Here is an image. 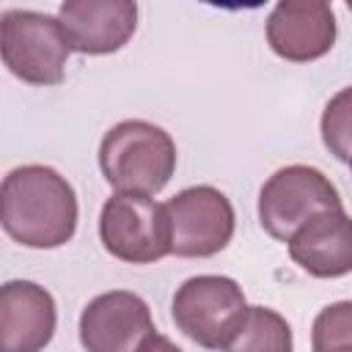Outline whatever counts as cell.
Wrapping results in <instances>:
<instances>
[{"instance_id": "cell-18", "label": "cell", "mask_w": 352, "mask_h": 352, "mask_svg": "<svg viewBox=\"0 0 352 352\" xmlns=\"http://www.w3.org/2000/svg\"><path fill=\"white\" fill-rule=\"evenodd\" d=\"M349 168H352V160H349Z\"/></svg>"}, {"instance_id": "cell-16", "label": "cell", "mask_w": 352, "mask_h": 352, "mask_svg": "<svg viewBox=\"0 0 352 352\" xmlns=\"http://www.w3.org/2000/svg\"><path fill=\"white\" fill-rule=\"evenodd\" d=\"M138 352H182L168 336H162V333H151L140 346H138Z\"/></svg>"}, {"instance_id": "cell-14", "label": "cell", "mask_w": 352, "mask_h": 352, "mask_svg": "<svg viewBox=\"0 0 352 352\" xmlns=\"http://www.w3.org/2000/svg\"><path fill=\"white\" fill-rule=\"evenodd\" d=\"M319 129H322L324 148L336 160L349 162L352 160V85L330 96V102L322 110Z\"/></svg>"}, {"instance_id": "cell-3", "label": "cell", "mask_w": 352, "mask_h": 352, "mask_svg": "<svg viewBox=\"0 0 352 352\" xmlns=\"http://www.w3.org/2000/svg\"><path fill=\"white\" fill-rule=\"evenodd\" d=\"M3 63L28 85H58L66 72L72 44L58 16L11 8L0 19Z\"/></svg>"}, {"instance_id": "cell-2", "label": "cell", "mask_w": 352, "mask_h": 352, "mask_svg": "<svg viewBox=\"0 0 352 352\" xmlns=\"http://www.w3.org/2000/svg\"><path fill=\"white\" fill-rule=\"evenodd\" d=\"M99 168L116 192L157 195L176 170L173 138L140 118L110 126L99 143Z\"/></svg>"}, {"instance_id": "cell-8", "label": "cell", "mask_w": 352, "mask_h": 352, "mask_svg": "<svg viewBox=\"0 0 352 352\" xmlns=\"http://www.w3.org/2000/svg\"><path fill=\"white\" fill-rule=\"evenodd\" d=\"M151 333V311L135 292H104L80 314V344L85 352H138Z\"/></svg>"}, {"instance_id": "cell-6", "label": "cell", "mask_w": 352, "mask_h": 352, "mask_svg": "<svg viewBox=\"0 0 352 352\" xmlns=\"http://www.w3.org/2000/svg\"><path fill=\"white\" fill-rule=\"evenodd\" d=\"M99 239L113 258L126 264H154L173 253L165 204L148 195H110L99 214Z\"/></svg>"}, {"instance_id": "cell-12", "label": "cell", "mask_w": 352, "mask_h": 352, "mask_svg": "<svg viewBox=\"0 0 352 352\" xmlns=\"http://www.w3.org/2000/svg\"><path fill=\"white\" fill-rule=\"evenodd\" d=\"M289 256L314 278H341L352 272V217L344 209L311 217L289 239Z\"/></svg>"}, {"instance_id": "cell-10", "label": "cell", "mask_w": 352, "mask_h": 352, "mask_svg": "<svg viewBox=\"0 0 352 352\" xmlns=\"http://www.w3.org/2000/svg\"><path fill=\"white\" fill-rule=\"evenodd\" d=\"M58 19L74 52H118L138 28V3L132 0H66Z\"/></svg>"}, {"instance_id": "cell-13", "label": "cell", "mask_w": 352, "mask_h": 352, "mask_svg": "<svg viewBox=\"0 0 352 352\" xmlns=\"http://www.w3.org/2000/svg\"><path fill=\"white\" fill-rule=\"evenodd\" d=\"M223 352H294L289 322L264 305H250L242 327Z\"/></svg>"}, {"instance_id": "cell-9", "label": "cell", "mask_w": 352, "mask_h": 352, "mask_svg": "<svg viewBox=\"0 0 352 352\" xmlns=\"http://www.w3.org/2000/svg\"><path fill=\"white\" fill-rule=\"evenodd\" d=\"M336 33V14L324 0H280L267 16V44L292 63L327 55Z\"/></svg>"}, {"instance_id": "cell-15", "label": "cell", "mask_w": 352, "mask_h": 352, "mask_svg": "<svg viewBox=\"0 0 352 352\" xmlns=\"http://www.w3.org/2000/svg\"><path fill=\"white\" fill-rule=\"evenodd\" d=\"M314 352H352V300L322 308L311 327Z\"/></svg>"}, {"instance_id": "cell-1", "label": "cell", "mask_w": 352, "mask_h": 352, "mask_svg": "<svg viewBox=\"0 0 352 352\" xmlns=\"http://www.w3.org/2000/svg\"><path fill=\"white\" fill-rule=\"evenodd\" d=\"M0 223L25 248H60L77 231L74 187L50 165H19L3 179Z\"/></svg>"}, {"instance_id": "cell-4", "label": "cell", "mask_w": 352, "mask_h": 352, "mask_svg": "<svg viewBox=\"0 0 352 352\" xmlns=\"http://www.w3.org/2000/svg\"><path fill=\"white\" fill-rule=\"evenodd\" d=\"M245 292L234 278L226 275H195L187 278L173 294L176 327L204 349H226L248 314Z\"/></svg>"}, {"instance_id": "cell-11", "label": "cell", "mask_w": 352, "mask_h": 352, "mask_svg": "<svg viewBox=\"0 0 352 352\" xmlns=\"http://www.w3.org/2000/svg\"><path fill=\"white\" fill-rule=\"evenodd\" d=\"M58 324L52 294L33 280H8L0 289V352H41Z\"/></svg>"}, {"instance_id": "cell-17", "label": "cell", "mask_w": 352, "mask_h": 352, "mask_svg": "<svg viewBox=\"0 0 352 352\" xmlns=\"http://www.w3.org/2000/svg\"><path fill=\"white\" fill-rule=\"evenodd\" d=\"M346 6H349V11H352V0H349V3H346Z\"/></svg>"}, {"instance_id": "cell-7", "label": "cell", "mask_w": 352, "mask_h": 352, "mask_svg": "<svg viewBox=\"0 0 352 352\" xmlns=\"http://www.w3.org/2000/svg\"><path fill=\"white\" fill-rule=\"evenodd\" d=\"M173 236V253L182 258H209L234 236V206L212 184H198L176 192L165 204Z\"/></svg>"}, {"instance_id": "cell-5", "label": "cell", "mask_w": 352, "mask_h": 352, "mask_svg": "<svg viewBox=\"0 0 352 352\" xmlns=\"http://www.w3.org/2000/svg\"><path fill=\"white\" fill-rule=\"evenodd\" d=\"M344 209L336 184L311 165H286L275 170L258 192V223L261 228L286 242L316 214Z\"/></svg>"}]
</instances>
